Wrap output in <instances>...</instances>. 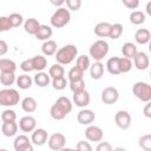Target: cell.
<instances>
[{"label": "cell", "mask_w": 151, "mask_h": 151, "mask_svg": "<svg viewBox=\"0 0 151 151\" xmlns=\"http://www.w3.org/2000/svg\"><path fill=\"white\" fill-rule=\"evenodd\" d=\"M77 55H78V48L76 47V45L68 44V45H65L58 48V51L54 54V58L57 60V64L63 66V65L71 64L76 59Z\"/></svg>", "instance_id": "cell-1"}, {"label": "cell", "mask_w": 151, "mask_h": 151, "mask_svg": "<svg viewBox=\"0 0 151 151\" xmlns=\"http://www.w3.org/2000/svg\"><path fill=\"white\" fill-rule=\"evenodd\" d=\"M90 57L94 60V61H100L101 59H104V57H106V54L109 53V44L107 41H105L104 39H99L96 40L88 50Z\"/></svg>", "instance_id": "cell-2"}, {"label": "cell", "mask_w": 151, "mask_h": 151, "mask_svg": "<svg viewBox=\"0 0 151 151\" xmlns=\"http://www.w3.org/2000/svg\"><path fill=\"white\" fill-rule=\"evenodd\" d=\"M20 101V94L15 88L6 87L0 90V105L1 106H15Z\"/></svg>", "instance_id": "cell-3"}, {"label": "cell", "mask_w": 151, "mask_h": 151, "mask_svg": "<svg viewBox=\"0 0 151 151\" xmlns=\"http://www.w3.org/2000/svg\"><path fill=\"white\" fill-rule=\"evenodd\" d=\"M70 20H71V13L65 7L57 8V11L52 14V17L50 19L51 26L54 28H61V27L66 26L70 22Z\"/></svg>", "instance_id": "cell-4"}, {"label": "cell", "mask_w": 151, "mask_h": 151, "mask_svg": "<svg viewBox=\"0 0 151 151\" xmlns=\"http://www.w3.org/2000/svg\"><path fill=\"white\" fill-rule=\"evenodd\" d=\"M132 92L136 98H138L143 103H149L151 101V86L150 84L145 81H137L133 87Z\"/></svg>", "instance_id": "cell-5"}, {"label": "cell", "mask_w": 151, "mask_h": 151, "mask_svg": "<svg viewBox=\"0 0 151 151\" xmlns=\"http://www.w3.org/2000/svg\"><path fill=\"white\" fill-rule=\"evenodd\" d=\"M47 144H48V147L53 151H60L63 147H65V144H66V137L60 133V132H55V133H52L48 139H47Z\"/></svg>", "instance_id": "cell-6"}, {"label": "cell", "mask_w": 151, "mask_h": 151, "mask_svg": "<svg viewBox=\"0 0 151 151\" xmlns=\"http://www.w3.org/2000/svg\"><path fill=\"white\" fill-rule=\"evenodd\" d=\"M101 101L106 105H112L119 99V91L113 86H107L101 91Z\"/></svg>", "instance_id": "cell-7"}, {"label": "cell", "mask_w": 151, "mask_h": 151, "mask_svg": "<svg viewBox=\"0 0 151 151\" xmlns=\"http://www.w3.org/2000/svg\"><path fill=\"white\" fill-rule=\"evenodd\" d=\"M114 123L120 130H127L131 125V116L125 110H119L114 114Z\"/></svg>", "instance_id": "cell-8"}, {"label": "cell", "mask_w": 151, "mask_h": 151, "mask_svg": "<svg viewBox=\"0 0 151 151\" xmlns=\"http://www.w3.org/2000/svg\"><path fill=\"white\" fill-rule=\"evenodd\" d=\"M85 137L88 142H101L104 137V131L96 125H88L85 130Z\"/></svg>", "instance_id": "cell-9"}, {"label": "cell", "mask_w": 151, "mask_h": 151, "mask_svg": "<svg viewBox=\"0 0 151 151\" xmlns=\"http://www.w3.org/2000/svg\"><path fill=\"white\" fill-rule=\"evenodd\" d=\"M96 119V114L90 109H83L77 114V120L81 125H91Z\"/></svg>", "instance_id": "cell-10"}, {"label": "cell", "mask_w": 151, "mask_h": 151, "mask_svg": "<svg viewBox=\"0 0 151 151\" xmlns=\"http://www.w3.org/2000/svg\"><path fill=\"white\" fill-rule=\"evenodd\" d=\"M18 126L22 132H33L37 127V119L32 116H25L19 120Z\"/></svg>", "instance_id": "cell-11"}, {"label": "cell", "mask_w": 151, "mask_h": 151, "mask_svg": "<svg viewBox=\"0 0 151 151\" xmlns=\"http://www.w3.org/2000/svg\"><path fill=\"white\" fill-rule=\"evenodd\" d=\"M48 139V133L45 129H35L33 132H32V136H31V142L37 145V146H42Z\"/></svg>", "instance_id": "cell-12"}, {"label": "cell", "mask_w": 151, "mask_h": 151, "mask_svg": "<svg viewBox=\"0 0 151 151\" xmlns=\"http://www.w3.org/2000/svg\"><path fill=\"white\" fill-rule=\"evenodd\" d=\"M90 101H91V96L86 90L73 93V103L76 104V106L85 109L90 104Z\"/></svg>", "instance_id": "cell-13"}, {"label": "cell", "mask_w": 151, "mask_h": 151, "mask_svg": "<svg viewBox=\"0 0 151 151\" xmlns=\"http://www.w3.org/2000/svg\"><path fill=\"white\" fill-rule=\"evenodd\" d=\"M133 65L139 71H144V70L149 68L150 60H149L147 54L145 52H137V54L133 58Z\"/></svg>", "instance_id": "cell-14"}, {"label": "cell", "mask_w": 151, "mask_h": 151, "mask_svg": "<svg viewBox=\"0 0 151 151\" xmlns=\"http://www.w3.org/2000/svg\"><path fill=\"white\" fill-rule=\"evenodd\" d=\"M65 117L72 111V101L67 98V97H59L57 100H55V103L53 104Z\"/></svg>", "instance_id": "cell-15"}, {"label": "cell", "mask_w": 151, "mask_h": 151, "mask_svg": "<svg viewBox=\"0 0 151 151\" xmlns=\"http://www.w3.org/2000/svg\"><path fill=\"white\" fill-rule=\"evenodd\" d=\"M52 34H53V29H52L51 26H48V25H40L38 31H37V33L34 34V37L38 40L46 41V40H50Z\"/></svg>", "instance_id": "cell-16"}, {"label": "cell", "mask_w": 151, "mask_h": 151, "mask_svg": "<svg viewBox=\"0 0 151 151\" xmlns=\"http://www.w3.org/2000/svg\"><path fill=\"white\" fill-rule=\"evenodd\" d=\"M151 39V33L147 28H138L134 33V40L139 45H146Z\"/></svg>", "instance_id": "cell-17"}, {"label": "cell", "mask_w": 151, "mask_h": 151, "mask_svg": "<svg viewBox=\"0 0 151 151\" xmlns=\"http://www.w3.org/2000/svg\"><path fill=\"white\" fill-rule=\"evenodd\" d=\"M88 70L91 78L94 80H99L104 76V65L100 61H94L93 64H91Z\"/></svg>", "instance_id": "cell-18"}, {"label": "cell", "mask_w": 151, "mask_h": 151, "mask_svg": "<svg viewBox=\"0 0 151 151\" xmlns=\"http://www.w3.org/2000/svg\"><path fill=\"white\" fill-rule=\"evenodd\" d=\"M17 64L8 58H0V72L1 73H15Z\"/></svg>", "instance_id": "cell-19"}, {"label": "cell", "mask_w": 151, "mask_h": 151, "mask_svg": "<svg viewBox=\"0 0 151 151\" xmlns=\"http://www.w3.org/2000/svg\"><path fill=\"white\" fill-rule=\"evenodd\" d=\"M32 65H33V71L42 72L47 67V59L42 54H37L32 57Z\"/></svg>", "instance_id": "cell-20"}, {"label": "cell", "mask_w": 151, "mask_h": 151, "mask_svg": "<svg viewBox=\"0 0 151 151\" xmlns=\"http://www.w3.org/2000/svg\"><path fill=\"white\" fill-rule=\"evenodd\" d=\"M57 51H58V45H57V42L54 40H51V39L50 40H46L41 45V52L46 57L54 55Z\"/></svg>", "instance_id": "cell-21"}, {"label": "cell", "mask_w": 151, "mask_h": 151, "mask_svg": "<svg viewBox=\"0 0 151 151\" xmlns=\"http://www.w3.org/2000/svg\"><path fill=\"white\" fill-rule=\"evenodd\" d=\"M40 25H41V24H40L37 19H34V18H28V19H26L25 22H24V29H25L26 33H28V34H31V35H34V34L37 33V31H38V28H39Z\"/></svg>", "instance_id": "cell-22"}, {"label": "cell", "mask_w": 151, "mask_h": 151, "mask_svg": "<svg viewBox=\"0 0 151 151\" xmlns=\"http://www.w3.org/2000/svg\"><path fill=\"white\" fill-rule=\"evenodd\" d=\"M110 29H111V24L103 21L94 26V34L99 38H107L110 34Z\"/></svg>", "instance_id": "cell-23"}, {"label": "cell", "mask_w": 151, "mask_h": 151, "mask_svg": "<svg viewBox=\"0 0 151 151\" xmlns=\"http://www.w3.org/2000/svg\"><path fill=\"white\" fill-rule=\"evenodd\" d=\"M33 83L39 87H46L47 85H50L51 78H50L48 73H46L44 71L42 72H37V74L33 78Z\"/></svg>", "instance_id": "cell-24"}, {"label": "cell", "mask_w": 151, "mask_h": 151, "mask_svg": "<svg viewBox=\"0 0 151 151\" xmlns=\"http://www.w3.org/2000/svg\"><path fill=\"white\" fill-rule=\"evenodd\" d=\"M137 47H136V45L133 44V42H130V41H127V42H125L123 46H122V54L124 55V58H127V59H133L134 58V55L137 54Z\"/></svg>", "instance_id": "cell-25"}, {"label": "cell", "mask_w": 151, "mask_h": 151, "mask_svg": "<svg viewBox=\"0 0 151 151\" xmlns=\"http://www.w3.org/2000/svg\"><path fill=\"white\" fill-rule=\"evenodd\" d=\"M106 70L110 74L117 76L120 74V70H119V57H111L107 61H106Z\"/></svg>", "instance_id": "cell-26"}, {"label": "cell", "mask_w": 151, "mask_h": 151, "mask_svg": "<svg viewBox=\"0 0 151 151\" xmlns=\"http://www.w3.org/2000/svg\"><path fill=\"white\" fill-rule=\"evenodd\" d=\"M37 100L33 97H26L21 100V109L26 112V113H32L37 110Z\"/></svg>", "instance_id": "cell-27"}, {"label": "cell", "mask_w": 151, "mask_h": 151, "mask_svg": "<svg viewBox=\"0 0 151 151\" xmlns=\"http://www.w3.org/2000/svg\"><path fill=\"white\" fill-rule=\"evenodd\" d=\"M18 129H19V126L15 122H13V123H2V125H1V132L5 137L15 136L17 132H18Z\"/></svg>", "instance_id": "cell-28"}, {"label": "cell", "mask_w": 151, "mask_h": 151, "mask_svg": "<svg viewBox=\"0 0 151 151\" xmlns=\"http://www.w3.org/2000/svg\"><path fill=\"white\" fill-rule=\"evenodd\" d=\"M15 83H17V86H18L19 88H21V90H27V88H29V87L32 86L33 79L31 78V76L24 73V74H20V76L17 78Z\"/></svg>", "instance_id": "cell-29"}, {"label": "cell", "mask_w": 151, "mask_h": 151, "mask_svg": "<svg viewBox=\"0 0 151 151\" xmlns=\"http://www.w3.org/2000/svg\"><path fill=\"white\" fill-rule=\"evenodd\" d=\"M48 76L52 79H57V78H61L65 77V68L59 65V64H53L50 70H48Z\"/></svg>", "instance_id": "cell-30"}, {"label": "cell", "mask_w": 151, "mask_h": 151, "mask_svg": "<svg viewBox=\"0 0 151 151\" xmlns=\"http://www.w3.org/2000/svg\"><path fill=\"white\" fill-rule=\"evenodd\" d=\"M90 65H91V63H90V58H88V55H86V54H81V55L77 57L76 66H77L78 68H80L83 72L87 71V70L90 68Z\"/></svg>", "instance_id": "cell-31"}, {"label": "cell", "mask_w": 151, "mask_h": 151, "mask_svg": "<svg viewBox=\"0 0 151 151\" xmlns=\"http://www.w3.org/2000/svg\"><path fill=\"white\" fill-rule=\"evenodd\" d=\"M67 79H68V83L84 79V72H83L80 68H78L77 66H73V67L68 71V73H67Z\"/></svg>", "instance_id": "cell-32"}, {"label": "cell", "mask_w": 151, "mask_h": 151, "mask_svg": "<svg viewBox=\"0 0 151 151\" xmlns=\"http://www.w3.org/2000/svg\"><path fill=\"white\" fill-rule=\"evenodd\" d=\"M17 78L14 73H0V83L5 87H11L15 83Z\"/></svg>", "instance_id": "cell-33"}, {"label": "cell", "mask_w": 151, "mask_h": 151, "mask_svg": "<svg viewBox=\"0 0 151 151\" xmlns=\"http://www.w3.org/2000/svg\"><path fill=\"white\" fill-rule=\"evenodd\" d=\"M145 14L140 11H133L131 14H130V21L133 24V25H142L145 22Z\"/></svg>", "instance_id": "cell-34"}, {"label": "cell", "mask_w": 151, "mask_h": 151, "mask_svg": "<svg viewBox=\"0 0 151 151\" xmlns=\"http://www.w3.org/2000/svg\"><path fill=\"white\" fill-rule=\"evenodd\" d=\"M123 34V25L122 24H113L111 25V29H110V34L109 38H111L112 40H116L118 38H120Z\"/></svg>", "instance_id": "cell-35"}, {"label": "cell", "mask_w": 151, "mask_h": 151, "mask_svg": "<svg viewBox=\"0 0 151 151\" xmlns=\"http://www.w3.org/2000/svg\"><path fill=\"white\" fill-rule=\"evenodd\" d=\"M138 145L144 150V151H151V134L146 133L139 137Z\"/></svg>", "instance_id": "cell-36"}, {"label": "cell", "mask_w": 151, "mask_h": 151, "mask_svg": "<svg viewBox=\"0 0 151 151\" xmlns=\"http://www.w3.org/2000/svg\"><path fill=\"white\" fill-rule=\"evenodd\" d=\"M17 119V113L15 111L11 110V109H6L5 111H2L1 113V120L2 123H13Z\"/></svg>", "instance_id": "cell-37"}, {"label": "cell", "mask_w": 151, "mask_h": 151, "mask_svg": "<svg viewBox=\"0 0 151 151\" xmlns=\"http://www.w3.org/2000/svg\"><path fill=\"white\" fill-rule=\"evenodd\" d=\"M29 143H31V139L26 134H19V136L15 137V139L13 142V146H14V150H17V149H19L24 145L29 144Z\"/></svg>", "instance_id": "cell-38"}, {"label": "cell", "mask_w": 151, "mask_h": 151, "mask_svg": "<svg viewBox=\"0 0 151 151\" xmlns=\"http://www.w3.org/2000/svg\"><path fill=\"white\" fill-rule=\"evenodd\" d=\"M8 20H9V22H11L12 28L19 27L20 25L24 24V18H22V15L19 14V13H12V14H9V15H8Z\"/></svg>", "instance_id": "cell-39"}, {"label": "cell", "mask_w": 151, "mask_h": 151, "mask_svg": "<svg viewBox=\"0 0 151 151\" xmlns=\"http://www.w3.org/2000/svg\"><path fill=\"white\" fill-rule=\"evenodd\" d=\"M132 68V61L127 58H124V57H119V70H120V73H127Z\"/></svg>", "instance_id": "cell-40"}, {"label": "cell", "mask_w": 151, "mask_h": 151, "mask_svg": "<svg viewBox=\"0 0 151 151\" xmlns=\"http://www.w3.org/2000/svg\"><path fill=\"white\" fill-rule=\"evenodd\" d=\"M52 87L57 91H61L66 87V85L68 84V81L66 80L65 77H61V78H57V79H52Z\"/></svg>", "instance_id": "cell-41"}, {"label": "cell", "mask_w": 151, "mask_h": 151, "mask_svg": "<svg viewBox=\"0 0 151 151\" xmlns=\"http://www.w3.org/2000/svg\"><path fill=\"white\" fill-rule=\"evenodd\" d=\"M68 85H70V88L73 93H77V92L85 90V80L84 79H80L77 81H71V83H68Z\"/></svg>", "instance_id": "cell-42"}, {"label": "cell", "mask_w": 151, "mask_h": 151, "mask_svg": "<svg viewBox=\"0 0 151 151\" xmlns=\"http://www.w3.org/2000/svg\"><path fill=\"white\" fill-rule=\"evenodd\" d=\"M65 4L68 11H78L81 7V0H65Z\"/></svg>", "instance_id": "cell-43"}, {"label": "cell", "mask_w": 151, "mask_h": 151, "mask_svg": "<svg viewBox=\"0 0 151 151\" xmlns=\"http://www.w3.org/2000/svg\"><path fill=\"white\" fill-rule=\"evenodd\" d=\"M9 29H12V26L8 20V17H0V33Z\"/></svg>", "instance_id": "cell-44"}, {"label": "cell", "mask_w": 151, "mask_h": 151, "mask_svg": "<svg viewBox=\"0 0 151 151\" xmlns=\"http://www.w3.org/2000/svg\"><path fill=\"white\" fill-rule=\"evenodd\" d=\"M20 68L26 72V73H29L33 71V65H32V58H28V59H25L21 61L20 64Z\"/></svg>", "instance_id": "cell-45"}, {"label": "cell", "mask_w": 151, "mask_h": 151, "mask_svg": "<svg viewBox=\"0 0 151 151\" xmlns=\"http://www.w3.org/2000/svg\"><path fill=\"white\" fill-rule=\"evenodd\" d=\"M76 149H78L79 151H93L91 144H90L88 142H86V140H79V142L77 143Z\"/></svg>", "instance_id": "cell-46"}, {"label": "cell", "mask_w": 151, "mask_h": 151, "mask_svg": "<svg viewBox=\"0 0 151 151\" xmlns=\"http://www.w3.org/2000/svg\"><path fill=\"white\" fill-rule=\"evenodd\" d=\"M112 145L109 143V142H100L97 147H96V151H112Z\"/></svg>", "instance_id": "cell-47"}, {"label": "cell", "mask_w": 151, "mask_h": 151, "mask_svg": "<svg viewBox=\"0 0 151 151\" xmlns=\"http://www.w3.org/2000/svg\"><path fill=\"white\" fill-rule=\"evenodd\" d=\"M122 2L129 9H136L139 6V1L138 0H123Z\"/></svg>", "instance_id": "cell-48"}, {"label": "cell", "mask_w": 151, "mask_h": 151, "mask_svg": "<svg viewBox=\"0 0 151 151\" xmlns=\"http://www.w3.org/2000/svg\"><path fill=\"white\" fill-rule=\"evenodd\" d=\"M7 52H8V45H7V42L5 40L0 39V57L5 55Z\"/></svg>", "instance_id": "cell-49"}, {"label": "cell", "mask_w": 151, "mask_h": 151, "mask_svg": "<svg viewBox=\"0 0 151 151\" xmlns=\"http://www.w3.org/2000/svg\"><path fill=\"white\" fill-rule=\"evenodd\" d=\"M143 113H144V116H145L146 118H151V103H150V101H149V103H146V105H145V107H144Z\"/></svg>", "instance_id": "cell-50"}, {"label": "cell", "mask_w": 151, "mask_h": 151, "mask_svg": "<svg viewBox=\"0 0 151 151\" xmlns=\"http://www.w3.org/2000/svg\"><path fill=\"white\" fill-rule=\"evenodd\" d=\"M15 151H34V147H33L32 143H29V144H27V145H24V146L17 149Z\"/></svg>", "instance_id": "cell-51"}, {"label": "cell", "mask_w": 151, "mask_h": 151, "mask_svg": "<svg viewBox=\"0 0 151 151\" xmlns=\"http://www.w3.org/2000/svg\"><path fill=\"white\" fill-rule=\"evenodd\" d=\"M51 4L52 5H54V6H61V5H64L65 4V0H60V1H51Z\"/></svg>", "instance_id": "cell-52"}, {"label": "cell", "mask_w": 151, "mask_h": 151, "mask_svg": "<svg viewBox=\"0 0 151 151\" xmlns=\"http://www.w3.org/2000/svg\"><path fill=\"white\" fill-rule=\"evenodd\" d=\"M146 13H147L149 15H151V1H149V2L146 4Z\"/></svg>", "instance_id": "cell-53"}, {"label": "cell", "mask_w": 151, "mask_h": 151, "mask_svg": "<svg viewBox=\"0 0 151 151\" xmlns=\"http://www.w3.org/2000/svg\"><path fill=\"white\" fill-rule=\"evenodd\" d=\"M60 151H79L78 149H72V147H63Z\"/></svg>", "instance_id": "cell-54"}, {"label": "cell", "mask_w": 151, "mask_h": 151, "mask_svg": "<svg viewBox=\"0 0 151 151\" xmlns=\"http://www.w3.org/2000/svg\"><path fill=\"white\" fill-rule=\"evenodd\" d=\"M112 151H126L124 147H122V146H118V147H114V149H112Z\"/></svg>", "instance_id": "cell-55"}, {"label": "cell", "mask_w": 151, "mask_h": 151, "mask_svg": "<svg viewBox=\"0 0 151 151\" xmlns=\"http://www.w3.org/2000/svg\"><path fill=\"white\" fill-rule=\"evenodd\" d=\"M0 151H8V150H6V149H0Z\"/></svg>", "instance_id": "cell-56"}]
</instances>
